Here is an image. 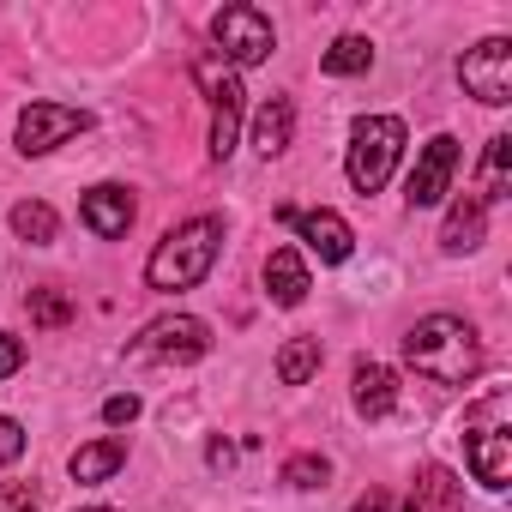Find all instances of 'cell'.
<instances>
[{
	"label": "cell",
	"mask_w": 512,
	"mask_h": 512,
	"mask_svg": "<svg viewBox=\"0 0 512 512\" xmlns=\"http://www.w3.org/2000/svg\"><path fill=\"white\" fill-rule=\"evenodd\" d=\"M404 362L434 386H470L482 374V344L458 314H428L404 332Z\"/></svg>",
	"instance_id": "cell-1"
},
{
	"label": "cell",
	"mask_w": 512,
	"mask_h": 512,
	"mask_svg": "<svg viewBox=\"0 0 512 512\" xmlns=\"http://www.w3.org/2000/svg\"><path fill=\"white\" fill-rule=\"evenodd\" d=\"M217 247H223V223L217 217H187V223H175L163 241H157V253L145 260V284L151 290H199L205 278H211V266H217Z\"/></svg>",
	"instance_id": "cell-2"
},
{
	"label": "cell",
	"mask_w": 512,
	"mask_h": 512,
	"mask_svg": "<svg viewBox=\"0 0 512 512\" xmlns=\"http://www.w3.org/2000/svg\"><path fill=\"white\" fill-rule=\"evenodd\" d=\"M398 157H404V121L398 115H362L356 121V139H350V187L356 193H380L386 181H392V169H398Z\"/></svg>",
	"instance_id": "cell-3"
},
{
	"label": "cell",
	"mask_w": 512,
	"mask_h": 512,
	"mask_svg": "<svg viewBox=\"0 0 512 512\" xmlns=\"http://www.w3.org/2000/svg\"><path fill=\"white\" fill-rule=\"evenodd\" d=\"M205 350H211L205 320H193V314H163V320H151V326L133 338L127 362H139V368H151V362H175V368H187V362H199Z\"/></svg>",
	"instance_id": "cell-4"
},
{
	"label": "cell",
	"mask_w": 512,
	"mask_h": 512,
	"mask_svg": "<svg viewBox=\"0 0 512 512\" xmlns=\"http://www.w3.org/2000/svg\"><path fill=\"white\" fill-rule=\"evenodd\" d=\"M211 43H217L235 67H260V61L278 49V31H272V19H266L260 7H223V13L211 19Z\"/></svg>",
	"instance_id": "cell-5"
},
{
	"label": "cell",
	"mask_w": 512,
	"mask_h": 512,
	"mask_svg": "<svg viewBox=\"0 0 512 512\" xmlns=\"http://www.w3.org/2000/svg\"><path fill=\"white\" fill-rule=\"evenodd\" d=\"M458 79H464V91H470L476 103H488V109L512 103V43H506V37H488V43L464 49Z\"/></svg>",
	"instance_id": "cell-6"
},
{
	"label": "cell",
	"mask_w": 512,
	"mask_h": 512,
	"mask_svg": "<svg viewBox=\"0 0 512 512\" xmlns=\"http://www.w3.org/2000/svg\"><path fill=\"white\" fill-rule=\"evenodd\" d=\"M199 85L211 97V157L223 163L235 151V127H241V79L229 67H217V55H199Z\"/></svg>",
	"instance_id": "cell-7"
},
{
	"label": "cell",
	"mask_w": 512,
	"mask_h": 512,
	"mask_svg": "<svg viewBox=\"0 0 512 512\" xmlns=\"http://www.w3.org/2000/svg\"><path fill=\"white\" fill-rule=\"evenodd\" d=\"M85 127H91V115L73 109V103H31V109L19 115V151H25V157H43V151L67 145V139L85 133Z\"/></svg>",
	"instance_id": "cell-8"
},
{
	"label": "cell",
	"mask_w": 512,
	"mask_h": 512,
	"mask_svg": "<svg viewBox=\"0 0 512 512\" xmlns=\"http://www.w3.org/2000/svg\"><path fill=\"white\" fill-rule=\"evenodd\" d=\"M452 175H458V139H428L422 145V157H416V169H410V181H404V199H410V211H428V205H440L446 199V187H452Z\"/></svg>",
	"instance_id": "cell-9"
},
{
	"label": "cell",
	"mask_w": 512,
	"mask_h": 512,
	"mask_svg": "<svg viewBox=\"0 0 512 512\" xmlns=\"http://www.w3.org/2000/svg\"><path fill=\"white\" fill-rule=\"evenodd\" d=\"M278 217H284V223H296V235H302V241L320 253L326 266H344V260H350L356 235H350V223H344L338 211H326V205H320V211H296V205H278Z\"/></svg>",
	"instance_id": "cell-10"
},
{
	"label": "cell",
	"mask_w": 512,
	"mask_h": 512,
	"mask_svg": "<svg viewBox=\"0 0 512 512\" xmlns=\"http://www.w3.org/2000/svg\"><path fill=\"white\" fill-rule=\"evenodd\" d=\"M464 464H470V476L482 482V488H506L512 482V434L506 428H476V434H464Z\"/></svg>",
	"instance_id": "cell-11"
},
{
	"label": "cell",
	"mask_w": 512,
	"mask_h": 512,
	"mask_svg": "<svg viewBox=\"0 0 512 512\" xmlns=\"http://www.w3.org/2000/svg\"><path fill=\"white\" fill-rule=\"evenodd\" d=\"M79 211H85L91 235H103V241H121V235L133 229V193H127V187H115V181L91 187V193L79 199Z\"/></svg>",
	"instance_id": "cell-12"
},
{
	"label": "cell",
	"mask_w": 512,
	"mask_h": 512,
	"mask_svg": "<svg viewBox=\"0 0 512 512\" xmlns=\"http://www.w3.org/2000/svg\"><path fill=\"white\" fill-rule=\"evenodd\" d=\"M266 290H272V302L278 308H302L308 302V260L296 247H272V260H266Z\"/></svg>",
	"instance_id": "cell-13"
},
{
	"label": "cell",
	"mask_w": 512,
	"mask_h": 512,
	"mask_svg": "<svg viewBox=\"0 0 512 512\" xmlns=\"http://www.w3.org/2000/svg\"><path fill=\"white\" fill-rule=\"evenodd\" d=\"M290 133H296V103L290 97L260 103V115H253V151H260V157H284Z\"/></svg>",
	"instance_id": "cell-14"
},
{
	"label": "cell",
	"mask_w": 512,
	"mask_h": 512,
	"mask_svg": "<svg viewBox=\"0 0 512 512\" xmlns=\"http://www.w3.org/2000/svg\"><path fill=\"white\" fill-rule=\"evenodd\" d=\"M356 404L368 422H386L398 410V374L380 368V362H356Z\"/></svg>",
	"instance_id": "cell-15"
},
{
	"label": "cell",
	"mask_w": 512,
	"mask_h": 512,
	"mask_svg": "<svg viewBox=\"0 0 512 512\" xmlns=\"http://www.w3.org/2000/svg\"><path fill=\"white\" fill-rule=\"evenodd\" d=\"M452 500H458L452 470H446V464H422V470H416V488L404 494V512H446Z\"/></svg>",
	"instance_id": "cell-16"
},
{
	"label": "cell",
	"mask_w": 512,
	"mask_h": 512,
	"mask_svg": "<svg viewBox=\"0 0 512 512\" xmlns=\"http://www.w3.org/2000/svg\"><path fill=\"white\" fill-rule=\"evenodd\" d=\"M476 241H482V199H476V193H464V199L446 211L440 247H446V253H464V247H476Z\"/></svg>",
	"instance_id": "cell-17"
},
{
	"label": "cell",
	"mask_w": 512,
	"mask_h": 512,
	"mask_svg": "<svg viewBox=\"0 0 512 512\" xmlns=\"http://www.w3.org/2000/svg\"><path fill=\"white\" fill-rule=\"evenodd\" d=\"M121 464H127V440H97V446H79L73 452V476L79 482H109Z\"/></svg>",
	"instance_id": "cell-18"
},
{
	"label": "cell",
	"mask_w": 512,
	"mask_h": 512,
	"mask_svg": "<svg viewBox=\"0 0 512 512\" xmlns=\"http://www.w3.org/2000/svg\"><path fill=\"white\" fill-rule=\"evenodd\" d=\"M374 67V43L368 37H338L326 55H320V73H332V79H356V73H368Z\"/></svg>",
	"instance_id": "cell-19"
},
{
	"label": "cell",
	"mask_w": 512,
	"mask_h": 512,
	"mask_svg": "<svg viewBox=\"0 0 512 512\" xmlns=\"http://www.w3.org/2000/svg\"><path fill=\"white\" fill-rule=\"evenodd\" d=\"M314 374H320V338H290L278 350V380L284 386H308Z\"/></svg>",
	"instance_id": "cell-20"
},
{
	"label": "cell",
	"mask_w": 512,
	"mask_h": 512,
	"mask_svg": "<svg viewBox=\"0 0 512 512\" xmlns=\"http://www.w3.org/2000/svg\"><path fill=\"white\" fill-rule=\"evenodd\" d=\"M55 229H61V217H55L43 199H25V205H13V235H19V241H31V247H49V241H55Z\"/></svg>",
	"instance_id": "cell-21"
},
{
	"label": "cell",
	"mask_w": 512,
	"mask_h": 512,
	"mask_svg": "<svg viewBox=\"0 0 512 512\" xmlns=\"http://www.w3.org/2000/svg\"><path fill=\"white\" fill-rule=\"evenodd\" d=\"M506 157H512V139H506V133H494V139H488V157H482V193H476L482 205L512 193V181H506Z\"/></svg>",
	"instance_id": "cell-22"
},
{
	"label": "cell",
	"mask_w": 512,
	"mask_h": 512,
	"mask_svg": "<svg viewBox=\"0 0 512 512\" xmlns=\"http://www.w3.org/2000/svg\"><path fill=\"white\" fill-rule=\"evenodd\" d=\"M284 482H290V488H326V482H332V464H326L320 452H296V458L284 464Z\"/></svg>",
	"instance_id": "cell-23"
},
{
	"label": "cell",
	"mask_w": 512,
	"mask_h": 512,
	"mask_svg": "<svg viewBox=\"0 0 512 512\" xmlns=\"http://www.w3.org/2000/svg\"><path fill=\"white\" fill-rule=\"evenodd\" d=\"M31 320L55 332V326H67V320H73V302H67L61 290H31Z\"/></svg>",
	"instance_id": "cell-24"
},
{
	"label": "cell",
	"mask_w": 512,
	"mask_h": 512,
	"mask_svg": "<svg viewBox=\"0 0 512 512\" xmlns=\"http://www.w3.org/2000/svg\"><path fill=\"white\" fill-rule=\"evenodd\" d=\"M13 458H25V428L13 416H0V464H13Z\"/></svg>",
	"instance_id": "cell-25"
},
{
	"label": "cell",
	"mask_w": 512,
	"mask_h": 512,
	"mask_svg": "<svg viewBox=\"0 0 512 512\" xmlns=\"http://www.w3.org/2000/svg\"><path fill=\"white\" fill-rule=\"evenodd\" d=\"M133 416H139V398H133V392L103 398V422H109V428H121V422H133Z\"/></svg>",
	"instance_id": "cell-26"
},
{
	"label": "cell",
	"mask_w": 512,
	"mask_h": 512,
	"mask_svg": "<svg viewBox=\"0 0 512 512\" xmlns=\"http://www.w3.org/2000/svg\"><path fill=\"white\" fill-rule=\"evenodd\" d=\"M25 368V338H0V380Z\"/></svg>",
	"instance_id": "cell-27"
},
{
	"label": "cell",
	"mask_w": 512,
	"mask_h": 512,
	"mask_svg": "<svg viewBox=\"0 0 512 512\" xmlns=\"http://www.w3.org/2000/svg\"><path fill=\"white\" fill-rule=\"evenodd\" d=\"M386 506H392V500H386V488H368V494H362L350 512H386Z\"/></svg>",
	"instance_id": "cell-28"
},
{
	"label": "cell",
	"mask_w": 512,
	"mask_h": 512,
	"mask_svg": "<svg viewBox=\"0 0 512 512\" xmlns=\"http://www.w3.org/2000/svg\"><path fill=\"white\" fill-rule=\"evenodd\" d=\"M19 512H37V500H31V494H25V500H19Z\"/></svg>",
	"instance_id": "cell-29"
},
{
	"label": "cell",
	"mask_w": 512,
	"mask_h": 512,
	"mask_svg": "<svg viewBox=\"0 0 512 512\" xmlns=\"http://www.w3.org/2000/svg\"><path fill=\"white\" fill-rule=\"evenodd\" d=\"M79 512H115V506H79Z\"/></svg>",
	"instance_id": "cell-30"
}]
</instances>
